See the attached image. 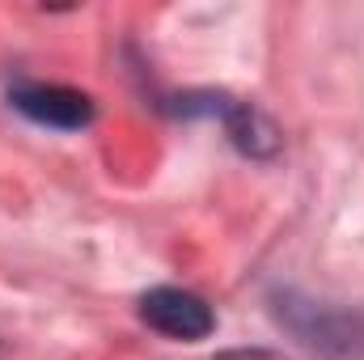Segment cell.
Here are the masks:
<instances>
[{"label":"cell","instance_id":"2","mask_svg":"<svg viewBox=\"0 0 364 360\" xmlns=\"http://www.w3.org/2000/svg\"><path fill=\"white\" fill-rule=\"evenodd\" d=\"M153 106L170 119H216L225 127V140L246 162H275L284 149V136L272 115H263L255 102L229 97L220 90H186V93H157Z\"/></svg>","mask_w":364,"mask_h":360},{"label":"cell","instance_id":"1","mask_svg":"<svg viewBox=\"0 0 364 360\" xmlns=\"http://www.w3.org/2000/svg\"><path fill=\"white\" fill-rule=\"evenodd\" d=\"M267 314L314 360H364V305H335L292 284H275Z\"/></svg>","mask_w":364,"mask_h":360},{"label":"cell","instance_id":"4","mask_svg":"<svg viewBox=\"0 0 364 360\" xmlns=\"http://www.w3.org/2000/svg\"><path fill=\"white\" fill-rule=\"evenodd\" d=\"M4 97L21 119H30L34 127H47V132H85L97 119V102L90 93L73 90V85H55V81L17 77L4 90Z\"/></svg>","mask_w":364,"mask_h":360},{"label":"cell","instance_id":"3","mask_svg":"<svg viewBox=\"0 0 364 360\" xmlns=\"http://www.w3.org/2000/svg\"><path fill=\"white\" fill-rule=\"evenodd\" d=\"M136 314L149 331H157L161 339H174V344H203L216 331L212 301L191 288H178V284H157V288L140 292Z\"/></svg>","mask_w":364,"mask_h":360}]
</instances>
